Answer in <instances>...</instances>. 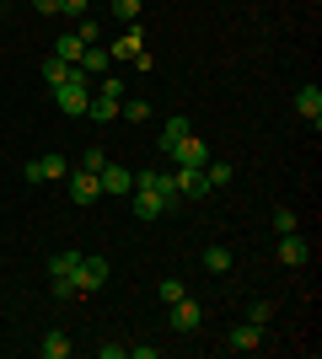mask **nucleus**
I'll list each match as a JSON object with an SVG mask.
<instances>
[{"instance_id": "f257e3e1", "label": "nucleus", "mask_w": 322, "mask_h": 359, "mask_svg": "<svg viewBox=\"0 0 322 359\" xmlns=\"http://www.w3.org/2000/svg\"><path fill=\"white\" fill-rule=\"evenodd\" d=\"M86 102H92V75L81 70H70V81L65 86H54V107H60L65 118H86Z\"/></svg>"}, {"instance_id": "f03ea898", "label": "nucleus", "mask_w": 322, "mask_h": 359, "mask_svg": "<svg viewBox=\"0 0 322 359\" xmlns=\"http://www.w3.org/2000/svg\"><path fill=\"white\" fill-rule=\"evenodd\" d=\"M76 263H81V252H60V257H48L54 300H76Z\"/></svg>"}, {"instance_id": "7ed1b4c3", "label": "nucleus", "mask_w": 322, "mask_h": 359, "mask_svg": "<svg viewBox=\"0 0 322 359\" xmlns=\"http://www.w3.org/2000/svg\"><path fill=\"white\" fill-rule=\"evenodd\" d=\"M107 257H86L81 252V263H76V295H97V290L107 285Z\"/></svg>"}, {"instance_id": "20e7f679", "label": "nucleus", "mask_w": 322, "mask_h": 359, "mask_svg": "<svg viewBox=\"0 0 322 359\" xmlns=\"http://www.w3.org/2000/svg\"><path fill=\"white\" fill-rule=\"evenodd\" d=\"M65 172H70V161H65L60 150H54V156H32V161H27V172H22V177H27V182H60Z\"/></svg>"}, {"instance_id": "39448f33", "label": "nucleus", "mask_w": 322, "mask_h": 359, "mask_svg": "<svg viewBox=\"0 0 322 359\" xmlns=\"http://www.w3.org/2000/svg\"><path fill=\"white\" fill-rule=\"evenodd\" d=\"M167 322H172V332H194L204 322V306L183 295V300H172V306H167Z\"/></svg>"}, {"instance_id": "423d86ee", "label": "nucleus", "mask_w": 322, "mask_h": 359, "mask_svg": "<svg viewBox=\"0 0 322 359\" xmlns=\"http://www.w3.org/2000/svg\"><path fill=\"white\" fill-rule=\"evenodd\" d=\"M204 161H210V145L199 135H183V145L172 150V166H188V172H204Z\"/></svg>"}, {"instance_id": "0eeeda50", "label": "nucleus", "mask_w": 322, "mask_h": 359, "mask_svg": "<svg viewBox=\"0 0 322 359\" xmlns=\"http://www.w3.org/2000/svg\"><path fill=\"white\" fill-rule=\"evenodd\" d=\"M70 198H76V204H97V198H102V177H97V172H86V166H81V172H70Z\"/></svg>"}, {"instance_id": "6e6552de", "label": "nucleus", "mask_w": 322, "mask_h": 359, "mask_svg": "<svg viewBox=\"0 0 322 359\" xmlns=\"http://www.w3.org/2000/svg\"><path fill=\"white\" fill-rule=\"evenodd\" d=\"M97 177H102V194H113V198L135 194V172H129V166H113V161H107Z\"/></svg>"}, {"instance_id": "1a4fd4ad", "label": "nucleus", "mask_w": 322, "mask_h": 359, "mask_svg": "<svg viewBox=\"0 0 322 359\" xmlns=\"http://www.w3.org/2000/svg\"><path fill=\"white\" fill-rule=\"evenodd\" d=\"M172 188H177V198H204V194H210L204 172H188V166H177V172H172Z\"/></svg>"}, {"instance_id": "9d476101", "label": "nucleus", "mask_w": 322, "mask_h": 359, "mask_svg": "<svg viewBox=\"0 0 322 359\" xmlns=\"http://www.w3.org/2000/svg\"><path fill=\"white\" fill-rule=\"evenodd\" d=\"M295 113L317 129V123H322V86H301V91H295Z\"/></svg>"}, {"instance_id": "9b49d317", "label": "nucleus", "mask_w": 322, "mask_h": 359, "mask_svg": "<svg viewBox=\"0 0 322 359\" xmlns=\"http://www.w3.org/2000/svg\"><path fill=\"white\" fill-rule=\"evenodd\" d=\"M226 348H236V354H253V348H263V327H253V322L231 327V332H226Z\"/></svg>"}, {"instance_id": "f8f14e48", "label": "nucleus", "mask_w": 322, "mask_h": 359, "mask_svg": "<svg viewBox=\"0 0 322 359\" xmlns=\"http://www.w3.org/2000/svg\"><path fill=\"white\" fill-rule=\"evenodd\" d=\"M307 257H311V247H307L301 236H295V231H285V236H279V263H290V269H301Z\"/></svg>"}, {"instance_id": "ddd939ff", "label": "nucleus", "mask_w": 322, "mask_h": 359, "mask_svg": "<svg viewBox=\"0 0 322 359\" xmlns=\"http://www.w3.org/2000/svg\"><path fill=\"white\" fill-rule=\"evenodd\" d=\"M183 135H188V118H167V123H161V135H156V150L172 156V150L183 145Z\"/></svg>"}, {"instance_id": "4468645a", "label": "nucleus", "mask_w": 322, "mask_h": 359, "mask_svg": "<svg viewBox=\"0 0 322 359\" xmlns=\"http://www.w3.org/2000/svg\"><path fill=\"white\" fill-rule=\"evenodd\" d=\"M76 65H81V70H86V75H92V81H97V75H107V70H113V54L92 43V48H86V54H81Z\"/></svg>"}, {"instance_id": "2eb2a0df", "label": "nucleus", "mask_w": 322, "mask_h": 359, "mask_svg": "<svg viewBox=\"0 0 322 359\" xmlns=\"http://www.w3.org/2000/svg\"><path fill=\"white\" fill-rule=\"evenodd\" d=\"M86 118H92V123H113V118H119V102H113V97H97V91H92V102H86Z\"/></svg>"}, {"instance_id": "dca6fc26", "label": "nucleus", "mask_w": 322, "mask_h": 359, "mask_svg": "<svg viewBox=\"0 0 322 359\" xmlns=\"http://www.w3.org/2000/svg\"><path fill=\"white\" fill-rule=\"evenodd\" d=\"M140 43H145V38H140V27H123V38L113 48H107V54H113V60H135L140 54Z\"/></svg>"}, {"instance_id": "f3484780", "label": "nucleus", "mask_w": 322, "mask_h": 359, "mask_svg": "<svg viewBox=\"0 0 322 359\" xmlns=\"http://www.w3.org/2000/svg\"><path fill=\"white\" fill-rule=\"evenodd\" d=\"M70 70H76V65H65L60 54H48V60H43V81H48V86H65V81H70Z\"/></svg>"}, {"instance_id": "a211bd4d", "label": "nucleus", "mask_w": 322, "mask_h": 359, "mask_svg": "<svg viewBox=\"0 0 322 359\" xmlns=\"http://www.w3.org/2000/svg\"><path fill=\"white\" fill-rule=\"evenodd\" d=\"M54 54H60V60H65V65H76V60H81V54H86V43H81L76 32H65L60 43H54Z\"/></svg>"}, {"instance_id": "6ab92c4d", "label": "nucleus", "mask_w": 322, "mask_h": 359, "mask_svg": "<svg viewBox=\"0 0 322 359\" xmlns=\"http://www.w3.org/2000/svg\"><path fill=\"white\" fill-rule=\"evenodd\" d=\"M97 97H113V102H123V91H129V86H123V81H119V75H113V70H107V75H97Z\"/></svg>"}, {"instance_id": "aec40b11", "label": "nucleus", "mask_w": 322, "mask_h": 359, "mask_svg": "<svg viewBox=\"0 0 322 359\" xmlns=\"http://www.w3.org/2000/svg\"><path fill=\"white\" fill-rule=\"evenodd\" d=\"M119 118H129V123H145V118H151V102H145V97H135V102L123 97V102H119Z\"/></svg>"}, {"instance_id": "412c9836", "label": "nucleus", "mask_w": 322, "mask_h": 359, "mask_svg": "<svg viewBox=\"0 0 322 359\" xmlns=\"http://www.w3.org/2000/svg\"><path fill=\"white\" fill-rule=\"evenodd\" d=\"M38 354H43V359H65V354H70V338H65V332H48L43 344H38Z\"/></svg>"}, {"instance_id": "4be33fe9", "label": "nucleus", "mask_w": 322, "mask_h": 359, "mask_svg": "<svg viewBox=\"0 0 322 359\" xmlns=\"http://www.w3.org/2000/svg\"><path fill=\"white\" fill-rule=\"evenodd\" d=\"M204 182H210V188H226L231 182V161H215L210 156V161H204Z\"/></svg>"}, {"instance_id": "5701e85b", "label": "nucleus", "mask_w": 322, "mask_h": 359, "mask_svg": "<svg viewBox=\"0 0 322 359\" xmlns=\"http://www.w3.org/2000/svg\"><path fill=\"white\" fill-rule=\"evenodd\" d=\"M204 269L210 273H231V252L226 247H204Z\"/></svg>"}, {"instance_id": "b1692460", "label": "nucleus", "mask_w": 322, "mask_h": 359, "mask_svg": "<svg viewBox=\"0 0 322 359\" xmlns=\"http://www.w3.org/2000/svg\"><path fill=\"white\" fill-rule=\"evenodd\" d=\"M113 16H119L123 27H135L140 22V0H113Z\"/></svg>"}, {"instance_id": "393cba45", "label": "nucleus", "mask_w": 322, "mask_h": 359, "mask_svg": "<svg viewBox=\"0 0 322 359\" xmlns=\"http://www.w3.org/2000/svg\"><path fill=\"white\" fill-rule=\"evenodd\" d=\"M156 295H161V300H167V306H172V300H183L188 290H183V279H172V273H167V279L156 285Z\"/></svg>"}, {"instance_id": "a878e982", "label": "nucleus", "mask_w": 322, "mask_h": 359, "mask_svg": "<svg viewBox=\"0 0 322 359\" xmlns=\"http://www.w3.org/2000/svg\"><path fill=\"white\" fill-rule=\"evenodd\" d=\"M269 316H274L269 300H253V306H247V322H253V327H269Z\"/></svg>"}, {"instance_id": "bb28decb", "label": "nucleus", "mask_w": 322, "mask_h": 359, "mask_svg": "<svg viewBox=\"0 0 322 359\" xmlns=\"http://www.w3.org/2000/svg\"><path fill=\"white\" fill-rule=\"evenodd\" d=\"M76 38H81V43H86V48H92V43H102V32H97V22H92V16H81Z\"/></svg>"}, {"instance_id": "cd10ccee", "label": "nucleus", "mask_w": 322, "mask_h": 359, "mask_svg": "<svg viewBox=\"0 0 322 359\" xmlns=\"http://www.w3.org/2000/svg\"><path fill=\"white\" fill-rule=\"evenodd\" d=\"M81 166H86V172H102V166H107V156H102V150H86V156H81Z\"/></svg>"}, {"instance_id": "c85d7f7f", "label": "nucleus", "mask_w": 322, "mask_h": 359, "mask_svg": "<svg viewBox=\"0 0 322 359\" xmlns=\"http://www.w3.org/2000/svg\"><path fill=\"white\" fill-rule=\"evenodd\" d=\"M274 231L285 236V231H295V210H274Z\"/></svg>"}, {"instance_id": "c756f323", "label": "nucleus", "mask_w": 322, "mask_h": 359, "mask_svg": "<svg viewBox=\"0 0 322 359\" xmlns=\"http://www.w3.org/2000/svg\"><path fill=\"white\" fill-rule=\"evenodd\" d=\"M97 354L102 359H129V344H97Z\"/></svg>"}, {"instance_id": "7c9ffc66", "label": "nucleus", "mask_w": 322, "mask_h": 359, "mask_svg": "<svg viewBox=\"0 0 322 359\" xmlns=\"http://www.w3.org/2000/svg\"><path fill=\"white\" fill-rule=\"evenodd\" d=\"M60 11L65 16H86V0H60Z\"/></svg>"}, {"instance_id": "2f4dec72", "label": "nucleus", "mask_w": 322, "mask_h": 359, "mask_svg": "<svg viewBox=\"0 0 322 359\" xmlns=\"http://www.w3.org/2000/svg\"><path fill=\"white\" fill-rule=\"evenodd\" d=\"M32 11H38V16H54V11H60V0H32Z\"/></svg>"}, {"instance_id": "473e14b6", "label": "nucleus", "mask_w": 322, "mask_h": 359, "mask_svg": "<svg viewBox=\"0 0 322 359\" xmlns=\"http://www.w3.org/2000/svg\"><path fill=\"white\" fill-rule=\"evenodd\" d=\"M140 6H145V0H140Z\"/></svg>"}]
</instances>
